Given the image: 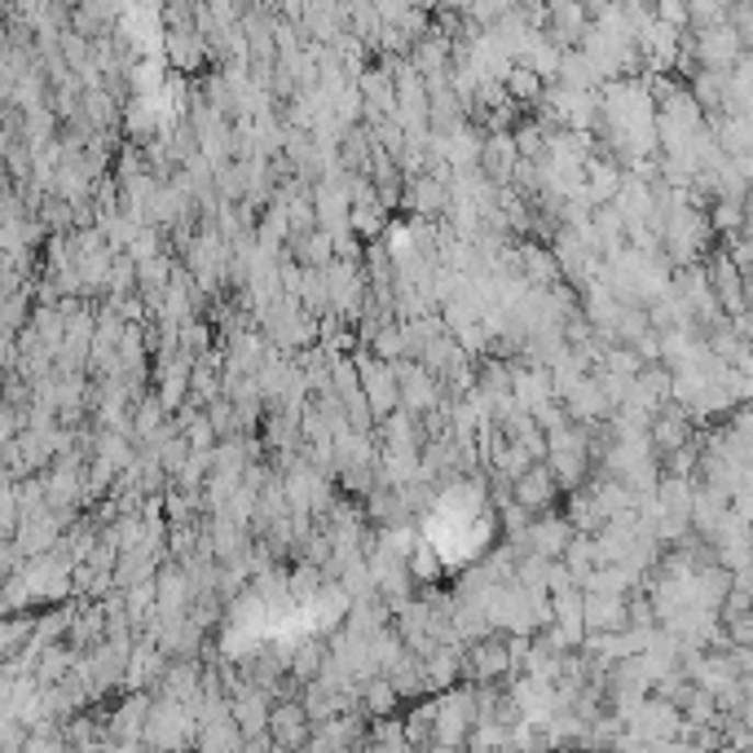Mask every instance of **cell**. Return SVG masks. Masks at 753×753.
Instances as JSON below:
<instances>
[{
    "label": "cell",
    "mask_w": 753,
    "mask_h": 753,
    "mask_svg": "<svg viewBox=\"0 0 753 753\" xmlns=\"http://www.w3.org/2000/svg\"><path fill=\"white\" fill-rule=\"evenodd\" d=\"M507 498H512L516 507H525L529 516H538V512H551V503H555V498H564V494L555 490V476H551L547 459H538V463H529L520 476H512Z\"/></svg>",
    "instance_id": "1"
},
{
    "label": "cell",
    "mask_w": 753,
    "mask_h": 753,
    "mask_svg": "<svg viewBox=\"0 0 753 753\" xmlns=\"http://www.w3.org/2000/svg\"><path fill=\"white\" fill-rule=\"evenodd\" d=\"M269 735H273V744L278 749H300V744H308V709H304V700L300 696H291V700H269Z\"/></svg>",
    "instance_id": "2"
},
{
    "label": "cell",
    "mask_w": 753,
    "mask_h": 753,
    "mask_svg": "<svg viewBox=\"0 0 753 753\" xmlns=\"http://www.w3.org/2000/svg\"><path fill=\"white\" fill-rule=\"evenodd\" d=\"M326 665V648L322 643H300L291 656H286V674H295L300 683H313Z\"/></svg>",
    "instance_id": "3"
},
{
    "label": "cell",
    "mask_w": 753,
    "mask_h": 753,
    "mask_svg": "<svg viewBox=\"0 0 753 753\" xmlns=\"http://www.w3.org/2000/svg\"><path fill=\"white\" fill-rule=\"evenodd\" d=\"M181 437H186V446H190V450H212V446L221 441V437H216V428L207 424V415H203V411H199L194 419H186V424H181Z\"/></svg>",
    "instance_id": "4"
},
{
    "label": "cell",
    "mask_w": 753,
    "mask_h": 753,
    "mask_svg": "<svg viewBox=\"0 0 753 753\" xmlns=\"http://www.w3.org/2000/svg\"><path fill=\"white\" fill-rule=\"evenodd\" d=\"M512 93H516V98H533V93H538V76H533V71H516V76H512Z\"/></svg>",
    "instance_id": "5"
}]
</instances>
